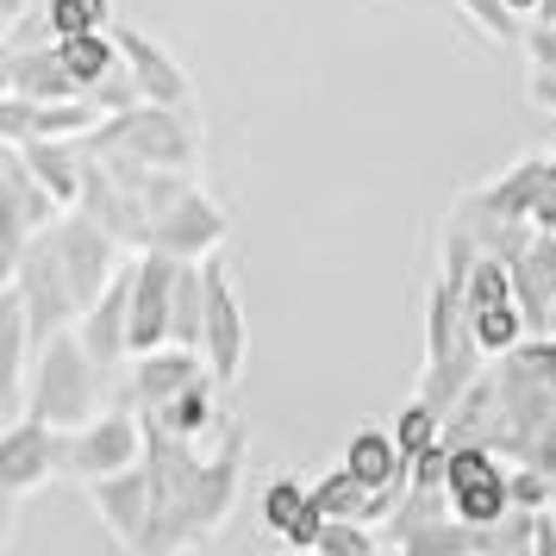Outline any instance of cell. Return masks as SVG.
Returning a JSON list of instances; mask_svg holds the SVG:
<instances>
[{
  "instance_id": "obj_19",
  "label": "cell",
  "mask_w": 556,
  "mask_h": 556,
  "mask_svg": "<svg viewBox=\"0 0 556 556\" xmlns=\"http://www.w3.org/2000/svg\"><path fill=\"white\" fill-rule=\"evenodd\" d=\"M506 269H513V288H519V306H526L531 331H544L551 301H556V231H538L526 244V256L506 263Z\"/></svg>"
},
{
  "instance_id": "obj_27",
  "label": "cell",
  "mask_w": 556,
  "mask_h": 556,
  "mask_svg": "<svg viewBox=\"0 0 556 556\" xmlns=\"http://www.w3.org/2000/svg\"><path fill=\"white\" fill-rule=\"evenodd\" d=\"M526 94H531V106L556 113V70H531V76H526Z\"/></svg>"
},
{
  "instance_id": "obj_30",
  "label": "cell",
  "mask_w": 556,
  "mask_h": 556,
  "mask_svg": "<svg viewBox=\"0 0 556 556\" xmlns=\"http://www.w3.org/2000/svg\"><path fill=\"white\" fill-rule=\"evenodd\" d=\"M531 551L556 556V513H538V531H531Z\"/></svg>"
},
{
  "instance_id": "obj_29",
  "label": "cell",
  "mask_w": 556,
  "mask_h": 556,
  "mask_svg": "<svg viewBox=\"0 0 556 556\" xmlns=\"http://www.w3.org/2000/svg\"><path fill=\"white\" fill-rule=\"evenodd\" d=\"M526 26H544V20H556V0H506Z\"/></svg>"
},
{
  "instance_id": "obj_3",
  "label": "cell",
  "mask_w": 556,
  "mask_h": 556,
  "mask_svg": "<svg viewBox=\"0 0 556 556\" xmlns=\"http://www.w3.org/2000/svg\"><path fill=\"white\" fill-rule=\"evenodd\" d=\"M131 463H144V413L126 401L101 406L88 426L70 431V463H63V476H76L81 488L101 476H119Z\"/></svg>"
},
{
  "instance_id": "obj_5",
  "label": "cell",
  "mask_w": 556,
  "mask_h": 556,
  "mask_svg": "<svg viewBox=\"0 0 556 556\" xmlns=\"http://www.w3.org/2000/svg\"><path fill=\"white\" fill-rule=\"evenodd\" d=\"M63 463H70V426H51L38 413H13V426L0 438V488H7V501H26L31 488L63 476Z\"/></svg>"
},
{
  "instance_id": "obj_14",
  "label": "cell",
  "mask_w": 556,
  "mask_h": 556,
  "mask_svg": "<svg viewBox=\"0 0 556 556\" xmlns=\"http://www.w3.org/2000/svg\"><path fill=\"white\" fill-rule=\"evenodd\" d=\"M76 331H81V344L94 351V363H101V369L131 363V256L119 263V276L106 281L101 301L76 319Z\"/></svg>"
},
{
  "instance_id": "obj_1",
  "label": "cell",
  "mask_w": 556,
  "mask_h": 556,
  "mask_svg": "<svg viewBox=\"0 0 556 556\" xmlns=\"http://www.w3.org/2000/svg\"><path fill=\"white\" fill-rule=\"evenodd\" d=\"M101 363L94 351L81 344V331H56L38 344V363H31V381H26V413L51 419V426H88L101 413Z\"/></svg>"
},
{
  "instance_id": "obj_16",
  "label": "cell",
  "mask_w": 556,
  "mask_h": 556,
  "mask_svg": "<svg viewBox=\"0 0 556 556\" xmlns=\"http://www.w3.org/2000/svg\"><path fill=\"white\" fill-rule=\"evenodd\" d=\"M263 526L276 531L288 551H319V531H326V506L313 488H301L294 476H276L263 488Z\"/></svg>"
},
{
  "instance_id": "obj_12",
  "label": "cell",
  "mask_w": 556,
  "mask_h": 556,
  "mask_svg": "<svg viewBox=\"0 0 556 556\" xmlns=\"http://www.w3.org/2000/svg\"><path fill=\"white\" fill-rule=\"evenodd\" d=\"M119 51H126V70H131V81H138V101H151V106H194V81H188V70L176 63V51H169L163 38L119 26Z\"/></svg>"
},
{
  "instance_id": "obj_8",
  "label": "cell",
  "mask_w": 556,
  "mask_h": 556,
  "mask_svg": "<svg viewBox=\"0 0 556 556\" xmlns=\"http://www.w3.org/2000/svg\"><path fill=\"white\" fill-rule=\"evenodd\" d=\"M206 269V331H201V351L206 363H213V376L238 381V369H244V301H238V288H231V269L226 256H201Z\"/></svg>"
},
{
  "instance_id": "obj_18",
  "label": "cell",
  "mask_w": 556,
  "mask_h": 556,
  "mask_svg": "<svg viewBox=\"0 0 556 556\" xmlns=\"http://www.w3.org/2000/svg\"><path fill=\"white\" fill-rule=\"evenodd\" d=\"M219 388H226L219 376L188 381L176 401H163V406H151V413H144V426L169 431V438H188V444H201L206 431H226V419H219Z\"/></svg>"
},
{
  "instance_id": "obj_20",
  "label": "cell",
  "mask_w": 556,
  "mask_h": 556,
  "mask_svg": "<svg viewBox=\"0 0 556 556\" xmlns=\"http://www.w3.org/2000/svg\"><path fill=\"white\" fill-rule=\"evenodd\" d=\"M313 494H319V506H326V519H394V506L406 501V494H376L369 481L351 476V463H338L326 481H313Z\"/></svg>"
},
{
  "instance_id": "obj_26",
  "label": "cell",
  "mask_w": 556,
  "mask_h": 556,
  "mask_svg": "<svg viewBox=\"0 0 556 556\" xmlns=\"http://www.w3.org/2000/svg\"><path fill=\"white\" fill-rule=\"evenodd\" d=\"M526 56H531V70H556V20L526 26Z\"/></svg>"
},
{
  "instance_id": "obj_6",
  "label": "cell",
  "mask_w": 556,
  "mask_h": 556,
  "mask_svg": "<svg viewBox=\"0 0 556 556\" xmlns=\"http://www.w3.org/2000/svg\"><path fill=\"white\" fill-rule=\"evenodd\" d=\"M226 244V213L219 201H206L201 188H188L181 181L176 194H163L151 206V226H144V251H169V256H188V263H201Z\"/></svg>"
},
{
  "instance_id": "obj_25",
  "label": "cell",
  "mask_w": 556,
  "mask_h": 556,
  "mask_svg": "<svg viewBox=\"0 0 556 556\" xmlns=\"http://www.w3.org/2000/svg\"><path fill=\"white\" fill-rule=\"evenodd\" d=\"M319 556H381V544H376V531H369V519H326Z\"/></svg>"
},
{
  "instance_id": "obj_11",
  "label": "cell",
  "mask_w": 556,
  "mask_h": 556,
  "mask_svg": "<svg viewBox=\"0 0 556 556\" xmlns=\"http://www.w3.org/2000/svg\"><path fill=\"white\" fill-rule=\"evenodd\" d=\"M101 106L94 101H26V94H0V138L31 144V138H94Z\"/></svg>"
},
{
  "instance_id": "obj_24",
  "label": "cell",
  "mask_w": 556,
  "mask_h": 556,
  "mask_svg": "<svg viewBox=\"0 0 556 556\" xmlns=\"http://www.w3.org/2000/svg\"><path fill=\"white\" fill-rule=\"evenodd\" d=\"M456 13H463L481 38H494V45H526V20H519L506 0H456Z\"/></svg>"
},
{
  "instance_id": "obj_13",
  "label": "cell",
  "mask_w": 556,
  "mask_h": 556,
  "mask_svg": "<svg viewBox=\"0 0 556 556\" xmlns=\"http://www.w3.org/2000/svg\"><path fill=\"white\" fill-rule=\"evenodd\" d=\"M0 88L7 94H26V101H88L81 94V81L70 76V63H63V51L51 45H7V56H0Z\"/></svg>"
},
{
  "instance_id": "obj_7",
  "label": "cell",
  "mask_w": 556,
  "mask_h": 556,
  "mask_svg": "<svg viewBox=\"0 0 556 556\" xmlns=\"http://www.w3.org/2000/svg\"><path fill=\"white\" fill-rule=\"evenodd\" d=\"M0 188H7V269H13V263L26 256L31 238H38V231H51L70 206L38 181V169L26 163L20 144H7V151H0Z\"/></svg>"
},
{
  "instance_id": "obj_2",
  "label": "cell",
  "mask_w": 556,
  "mask_h": 556,
  "mask_svg": "<svg viewBox=\"0 0 556 556\" xmlns=\"http://www.w3.org/2000/svg\"><path fill=\"white\" fill-rule=\"evenodd\" d=\"M463 313H469V331H476V344L488 356H506L513 344L531 338V319H526V306H519L513 269L488 251H481V263L469 269V281H463Z\"/></svg>"
},
{
  "instance_id": "obj_23",
  "label": "cell",
  "mask_w": 556,
  "mask_h": 556,
  "mask_svg": "<svg viewBox=\"0 0 556 556\" xmlns=\"http://www.w3.org/2000/svg\"><path fill=\"white\" fill-rule=\"evenodd\" d=\"M51 38H81V31H106L113 26V0H38Z\"/></svg>"
},
{
  "instance_id": "obj_17",
  "label": "cell",
  "mask_w": 556,
  "mask_h": 556,
  "mask_svg": "<svg viewBox=\"0 0 556 556\" xmlns=\"http://www.w3.org/2000/svg\"><path fill=\"white\" fill-rule=\"evenodd\" d=\"M344 463H351L356 481H369L376 494H406L413 488V463H406L401 438L381 426H363L351 431V451H344Z\"/></svg>"
},
{
  "instance_id": "obj_22",
  "label": "cell",
  "mask_w": 556,
  "mask_h": 556,
  "mask_svg": "<svg viewBox=\"0 0 556 556\" xmlns=\"http://www.w3.org/2000/svg\"><path fill=\"white\" fill-rule=\"evenodd\" d=\"M394 438H401L406 463H419V456L451 444V413H444L438 401H426V394H413V401L401 406V419H394Z\"/></svg>"
},
{
  "instance_id": "obj_21",
  "label": "cell",
  "mask_w": 556,
  "mask_h": 556,
  "mask_svg": "<svg viewBox=\"0 0 556 556\" xmlns=\"http://www.w3.org/2000/svg\"><path fill=\"white\" fill-rule=\"evenodd\" d=\"M26 151V163L38 169V181L51 188L63 206H81V188H88V156L70 151V138H31V144H20Z\"/></svg>"
},
{
  "instance_id": "obj_10",
  "label": "cell",
  "mask_w": 556,
  "mask_h": 556,
  "mask_svg": "<svg viewBox=\"0 0 556 556\" xmlns=\"http://www.w3.org/2000/svg\"><path fill=\"white\" fill-rule=\"evenodd\" d=\"M213 376V363H206V351H194V344H156V351H138L131 356V376H126V394L119 401L138 406V413H151V406L176 401L188 381Z\"/></svg>"
},
{
  "instance_id": "obj_9",
  "label": "cell",
  "mask_w": 556,
  "mask_h": 556,
  "mask_svg": "<svg viewBox=\"0 0 556 556\" xmlns=\"http://www.w3.org/2000/svg\"><path fill=\"white\" fill-rule=\"evenodd\" d=\"M88 501H94V513H101V526L138 556V544H144V531H151V519H156L151 463H131V469H119V476L88 481Z\"/></svg>"
},
{
  "instance_id": "obj_4",
  "label": "cell",
  "mask_w": 556,
  "mask_h": 556,
  "mask_svg": "<svg viewBox=\"0 0 556 556\" xmlns=\"http://www.w3.org/2000/svg\"><path fill=\"white\" fill-rule=\"evenodd\" d=\"M444 494H451V513L469 519V526H501L513 519V469L501 463V451L488 444H451V476H444Z\"/></svg>"
},
{
  "instance_id": "obj_28",
  "label": "cell",
  "mask_w": 556,
  "mask_h": 556,
  "mask_svg": "<svg viewBox=\"0 0 556 556\" xmlns=\"http://www.w3.org/2000/svg\"><path fill=\"white\" fill-rule=\"evenodd\" d=\"M531 226L556 231V151H551V188H544V201H538V213H531Z\"/></svg>"
},
{
  "instance_id": "obj_15",
  "label": "cell",
  "mask_w": 556,
  "mask_h": 556,
  "mask_svg": "<svg viewBox=\"0 0 556 556\" xmlns=\"http://www.w3.org/2000/svg\"><path fill=\"white\" fill-rule=\"evenodd\" d=\"M544 188H551V156H519L506 176L481 181L463 194V213H481V219H531L538 201H544Z\"/></svg>"
},
{
  "instance_id": "obj_31",
  "label": "cell",
  "mask_w": 556,
  "mask_h": 556,
  "mask_svg": "<svg viewBox=\"0 0 556 556\" xmlns=\"http://www.w3.org/2000/svg\"><path fill=\"white\" fill-rule=\"evenodd\" d=\"M544 331H551V338H556V301H551V319H544Z\"/></svg>"
}]
</instances>
